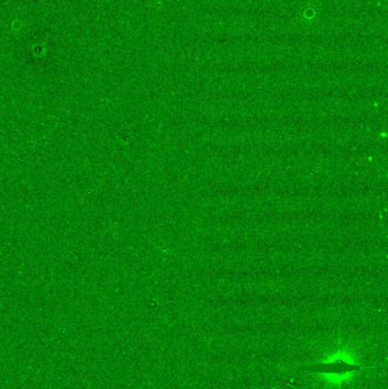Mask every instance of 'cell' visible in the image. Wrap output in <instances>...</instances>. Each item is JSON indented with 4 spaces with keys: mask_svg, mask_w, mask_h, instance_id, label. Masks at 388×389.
<instances>
[{
    "mask_svg": "<svg viewBox=\"0 0 388 389\" xmlns=\"http://www.w3.org/2000/svg\"><path fill=\"white\" fill-rule=\"evenodd\" d=\"M358 369V366L355 363L349 362L339 357V359H334L328 362L318 363L315 366H308L306 370H309L311 373L328 375V376H344V375L354 373L355 370Z\"/></svg>",
    "mask_w": 388,
    "mask_h": 389,
    "instance_id": "1",
    "label": "cell"
}]
</instances>
